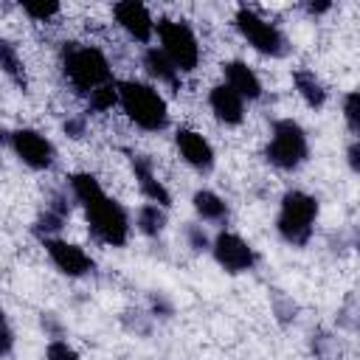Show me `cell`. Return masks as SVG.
Wrapping results in <instances>:
<instances>
[{
  "label": "cell",
  "mask_w": 360,
  "mask_h": 360,
  "mask_svg": "<svg viewBox=\"0 0 360 360\" xmlns=\"http://www.w3.org/2000/svg\"><path fill=\"white\" fill-rule=\"evenodd\" d=\"M141 65H143V70H146L158 84H166V87H172V90H180L183 76H180V70L166 59V53H163L158 45H146V48H143Z\"/></svg>",
  "instance_id": "e0dca14e"
},
{
  "label": "cell",
  "mask_w": 360,
  "mask_h": 360,
  "mask_svg": "<svg viewBox=\"0 0 360 360\" xmlns=\"http://www.w3.org/2000/svg\"><path fill=\"white\" fill-rule=\"evenodd\" d=\"M87 104H90L93 112H107V110H112V107L118 104V84L110 82V84L93 90V93L87 96ZM90 110H87V112H90Z\"/></svg>",
  "instance_id": "d4e9b609"
},
{
  "label": "cell",
  "mask_w": 360,
  "mask_h": 360,
  "mask_svg": "<svg viewBox=\"0 0 360 360\" xmlns=\"http://www.w3.org/2000/svg\"><path fill=\"white\" fill-rule=\"evenodd\" d=\"M174 146H177L180 158H183L194 172H200V174H211V172H214L217 155H214L211 141H208L202 132H197V129H191V127H180V129L174 132Z\"/></svg>",
  "instance_id": "7c38bea8"
},
{
  "label": "cell",
  "mask_w": 360,
  "mask_h": 360,
  "mask_svg": "<svg viewBox=\"0 0 360 360\" xmlns=\"http://www.w3.org/2000/svg\"><path fill=\"white\" fill-rule=\"evenodd\" d=\"M346 163H349V169L354 174H360V141L357 138H352V143L346 149Z\"/></svg>",
  "instance_id": "e575fe53"
},
{
  "label": "cell",
  "mask_w": 360,
  "mask_h": 360,
  "mask_svg": "<svg viewBox=\"0 0 360 360\" xmlns=\"http://www.w3.org/2000/svg\"><path fill=\"white\" fill-rule=\"evenodd\" d=\"M42 248H45L51 264L68 278H84V276H93V270H96V259L84 248H79L62 236L42 239Z\"/></svg>",
  "instance_id": "30bf717a"
},
{
  "label": "cell",
  "mask_w": 360,
  "mask_h": 360,
  "mask_svg": "<svg viewBox=\"0 0 360 360\" xmlns=\"http://www.w3.org/2000/svg\"><path fill=\"white\" fill-rule=\"evenodd\" d=\"M304 8H307V14H312V17H315V14H326V11L332 8V3H329V0H326V3H307Z\"/></svg>",
  "instance_id": "d590c367"
},
{
  "label": "cell",
  "mask_w": 360,
  "mask_h": 360,
  "mask_svg": "<svg viewBox=\"0 0 360 360\" xmlns=\"http://www.w3.org/2000/svg\"><path fill=\"white\" fill-rule=\"evenodd\" d=\"M59 65H62V73L70 82V87L79 96H84V98L93 90L115 82L112 79L110 59L96 45H84V42H73V39L70 42H62V48H59Z\"/></svg>",
  "instance_id": "7a4b0ae2"
},
{
  "label": "cell",
  "mask_w": 360,
  "mask_h": 360,
  "mask_svg": "<svg viewBox=\"0 0 360 360\" xmlns=\"http://www.w3.org/2000/svg\"><path fill=\"white\" fill-rule=\"evenodd\" d=\"M166 222H169L166 208H160V205H155V202L141 205L138 214H135V228H138L143 236H149V239H158V236L166 231Z\"/></svg>",
  "instance_id": "44dd1931"
},
{
  "label": "cell",
  "mask_w": 360,
  "mask_h": 360,
  "mask_svg": "<svg viewBox=\"0 0 360 360\" xmlns=\"http://www.w3.org/2000/svg\"><path fill=\"white\" fill-rule=\"evenodd\" d=\"M11 352H14V329L8 323L6 309H0V360L8 357Z\"/></svg>",
  "instance_id": "836d02e7"
},
{
  "label": "cell",
  "mask_w": 360,
  "mask_h": 360,
  "mask_svg": "<svg viewBox=\"0 0 360 360\" xmlns=\"http://www.w3.org/2000/svg\"><path fill=\"white\" fill-rule=\"evenodd\" d=\"M191 208H194V214L200 217V222L219 225V228L228 225V217H231L228 202H225L217 191H211V188H197L194 197H191Z\"/></svg>",
  "instance_id": "ac0fdd59"
},
{
  "label": "cell",
  "mask_w": 360,
  "mask_h": 360,
  "mask_svg": "<svg viewBox=\"0 0 360 360\" xmlns=\"http://www.w3.org/2000/svg\"><path fill=\"white\" fill-rule=\"evenodd\" d=\"M208 107L214 112V118L225 127H239L245 121V101L222 82V84H214L208 90Z\"/></svg>",
  "instance_id": "2e32d148"
},
{
  "label": "cell",
  "mask_w": 360,
  "mask_h": 360,
  "mask_svg": "<svg viewBox=\"0 0 360 360\" xmlns=\"http://www.w3.org/2000/svg\"><path fill=\"white\" fill-rule=\"evenodd\" d=\"M155 37H158V48L166 53V59L183 73L197 70L200 65V39L191 31L188 22L183 20H172V17H160L155 22Z\"/></svg>",
  "instance_id": "8992f818"
},
{
  "label": "cell",
  "mask_w": 360,
  "mask_h": 360,
  "mask_svg": "<svg viewBox=\"0 0 360 360\" xmlns=\"http://www.w3.org/2000/svg\"><path fill=\"white\" fill-rule=\"evenodd\" d=\"M62 132L73 141H82L87 135V112H76V115H68L62 121Z\"/></svg>",
  "instance_id": "4dcf8cb0"
},
{
  "label": "cell",
  "mask_w": 360,
  "mask_h": 360,
  "mask_svg": "<svg viewBox=\"0 0 360 360\" xmlns=\"http://www.w3.org/2000/svg\"><path fill=\"white\" fill-rule=\"evenodd\" d=\"M70 208H73V197H70L68 186H65V188H53V191L48 194L42 211L37 214V219H34V225H31V233H34L39 242L59 236L62 228H65V222L70 219Z\"/></svg>",
  "instance_id": "8fae6325"
},
{
  "label": "cell",
  "mask_w": 360,
  "mask_h": 360,
  "mask_svg": "<svg viewBox=\"0 0 360 360\" xmlns=\"http://www.w3.org/2000/svg\"><path fill=\"white\" fill-rule=\"evenodd\" d=\"M183 236H186V242H188V248H191L194 253L211 250V236H208V231L202 228V222H186V225H183Z\"/></svg>",
  "instance_id": "4316f807"
},
{
  "label": "cell",
  "mask_w": 360,
  "mask_h": 360,
  "mask_svg": "<svg viewBox=\"0 0 360 360\" xmlns=\"http://www.w3.org/2000/svg\"><path fill=\"white\" fill-rule=\"evenodd\" d=\"M127 158H129V169H132V174H135V180H138L141 194H143L149 202H155V205H160V208H169V205H172V194H169V188L158 180L155 160H152L149 155L132 152V149H127Z\"/></svg>",
  "instance_id": "5bb4252c"
},
{
  "label": "cell",
  "mask_w": 360,
  "mask_h": 360,
  "mask_svg": "<svg viewBox=\"0 0 360 360\" xmlns=\"http://www.w3.org/2000/svg\"><path fill=\"white\" fill-rule=\"evenodd\" d=\"M318 200L301 188H290L284 191L281 202H278V214H276V231L278 236L290 245V248H304L312 239L315 222H318Z\"/></svg>",
  "instance_id": "277c9868"
},
{
  "label": "cell",
  "mask_w": 360,
  "mask_h": 360,
  "mask_svg": "<svg viewBox=\"0 0 360 360\" xmlns=\"http://www.w3.org/2000/svg\"><path fill=\"white\" fill-rule=\"evenodd\" d=\"M118 84V107L124 115L143 132H163L169 127V107L166 98L146 82L121 79Z\"/></svg>",
  "instance_id": "3957f363"
},
{
  "label": "cell",
  "mask_w": 360,
  "mask_h": 360,
  "mask_svg": "<svg viewBox=\"0 0 360 360\" xmlns=\"http://www.w3.org/2000/svg\"><path fill=\"white\" fill-rule=\"evenodd\" d=\"M11 149L34 172H48L56 163V146L39 129H31V127L11 129Z\"/></svg>",
  "instance_id": "9c48e42d"
},
{
  "label": "cell",
  "mask_w": 360,
  "mask_h": 360,
  "mask_svg": "<svg viewBox=\"0 0 360 360\" xmlns=\"http://www.w3.org/2000/svg\"><path fill=\"white\" fill-rule=\"evenodd\" d=\"M152 315L146 312V309H141V307H129V309H124L121 312V326L127 329V332H132V335H138V338H146L149 332H152Z\"/></svg>",
  "instance_id": "cb8c5ba5"
},
{
  "label": "cell",
  "mask_w": 360,
  "mask_h": 360,
  "mask_svg": "<svg viewBox=\"0 0 360 360\" xmlns=\"http://www.w3.org/2000/svg\"><path fill=\"white\" fill-rule=\"evenodd\" d=\"M0 146H11V129L0 127Z\"/></svg>",
  "instance_id": "8d00e7d4"
},
{
  "label": "cell",
  "mask_w": 360,
  "mask_h": 360,
  "mask_svg": "<svg viewBox=\"0 0 360 360\" xmlns=\"http://www.w3.org/2000/svg\"><path fill=\"white\" fill-rule=\"evenodd\" d=\"M309 352L315 360H343V343L329 329H315L309 335Z\"/></svg>",
  "instance_id": "7402d4cb"
},
{
  "label": "cell",
  "mask_w": 360,
  "mask_h": 360,
  "mask_svg": "<svg viewBox=\"0 0 360 360\" xmlns=\"http://www.w3.org/2000/svg\"><path fill=\"white\" fill-rule=\"evenodd\" d=\"M222 76H225V84L242 98V101H259L264 96V87H262V79L259 73L242 62V59H231V62H222Z\"/></svg>",
  "instance_id": "9a60e30c"
},
{
  "label": "cell",
  "mask_w": 360,
  "mask_h": 360,
  "mask_svg": "<svg viewBox=\"0 0 360 360\" xmlns=\"http://www.w3.org/2000/svg\"><path fill=\"white\" fill-rule=\"evenodd\" d=\"M270 309H273V315H276V321L281 326H290V323L298 321V304L287 292H281V290L270 292Z\"/></svg>",
  "instance_id": "603a6c76"
},
{
  "label": "cell",
  "mask_w": 360,
  "mask_h": 360,
  "mask_svg": "<svg viewBox=\"0 0 360 360\" xmlns=\"http://www.w3.org/2000/svg\"><path fill=\"white\" fill-rule=\"evenodd\" d=\"M112 17L115 22L124 28V34L141 45H149L155 39V20L149 14V8L143 3L135 0H121L112 6Z\"/></svg>",
  "instance_id": "4fadbf2b"
},
{
  "label": "cell",
  "mask_w": 360,
  "mask_h": 360,
  "mask_svg": "<svg viewBox=\"0 0 360 360\" xmlns=\"http://www.w3.org/2000/svg\"><path fill=\"white\" fill-rule=\"evenodd\" d=\"M68 191H70L73 202H79L84 208L87 233L96 242L110 245V248H124L129 242V231H132L129 211L101 188L96 174H90V172L68 174Z\"/></svg>",
  "instance_id": "6da1fadb"
},
{
  "label": "cell",
  "mask_w": 360,
  "mask_h": 360,
  "mask_svg": "<svg viewBox=\"0 0 360 360\" xmlns=\"http://www.w3.org/2000/svg\"><path fill=\"white\" fill-rule=\"evenodd\" d=\"M343 121H346V129L352 138L360 135V96L357 90H349L343 96Z\"/></svg>",
  "instance_id": "484cf974"
},
{
  "label": "cell",
  "mask_w": 360,
  "mask_h": 360,
  "mask_svg": "<svg viewBox=\"0 0 360 360\" xmlns=\"http://www.w3.org/2000/svg\"><path fill=\"white\" fill-rule=\"evenodd\" d=\"M309 158L307 129L292 118H276L270 124V141L264 146V160L281 172H295Z\"/></svg>",
  "instance_id": "5b68a950"
},
{
  "label": "cell",
  "mask_w": 360,
  "mask_h": 360,
  "mask_svg": "<svg viewBox=\"0 0 360 360\" xmlns=\"http://www.w3.org/2000/svg\"><path fill=\"white\" fill-rule=\"evenodd\" d=\"M45 360H82V357L68 340H51L45 346Z\"/></svg>",
  "instance_id": "1f68e13d"
},
{
  "label": "cell",
  "mask_w": 360,
  "mask_h": 360,
  "mask_svg": "<svg viewBox=\"0 0 360 360\" xmlns=\"http://www.w3.org/2000/svg\"><path fill=\"white\" fill-rule=\"evenodd\" d=\"M20 8H22V14L31 17L34 22H45V20H51V17H56V14L62 11L59 3H22Z\"/></svg>",
  "instance_id": "f546056e"
},
{
  "label": "cell",
  "mask_w": 360,
  "mask_h": 360,
  "mask_svg": "<svg viewBox=\"0 0 360 360\" xmlns=\"http://www.w3.org/2000/svg\"><path fill=\"white\" fill-rule=\"evenodd\" d=\"M39 329H42L45 338H51V340H62V335H65V323L59 321L56 312H42V315H39Z\"/></svg>",
  "instance_id": "d6a6232c"
},
{
  "label": "cell",
  "mask_w": 360,
  "mask_h": 360,
  "mask_svg": "<svg viewBox=\"0 0 360 360\" xmlns=\"http://www.w3.org/2000/svg\"><path fill=\"white\" fill-rule=\"evenodd\" d=\"M292 87H295V93L301 96V101L309 107V110H321L323 104H326V98H329V90H326V84L315 76V70H309V68H295L292 70Z\"/></svg>",
  "instance_id": "d6986e66"
},
{
  "label": "cell",
  "mask_w": 360,
  "mask_h": 360,
  "mask_svg": "<svg viewBox=\"0 0 360 360\" xmlns=\"http://www.w3.org/2000/svg\"><path fill=\"white\" fill-rule=\"evenodd\" d=\"M338 329H343V332L357 329V298H354V292H349L343 307L338 309Z\"/></svg>",
  "instance_id": "f1b7e54d"
},
{
  "label": "cell",
  "mask_w": 360,
  "mask_h": 360,
  "mask_svg": "<svg viewBox=\"0 0 360 360\" xmlns=\"http://www.w3.org/2000/svg\"><path fill=\"white\" fill-rule=\"evenodd\" d=\"M211 256L214 262L231 273V276H239V273H250L259 262L256 250L250 242H245L239 233H231V231H219L214 239H211Z\"/></svg>",
  "instance_id": "ba28073f"
},
{
  "label": "cell",
  "mask_w": 360,
  "mask_h": 360,
  "mask_svg": "<svg viewBox=\"0 0 360 360\" xmlns=\"http://www.w3.org/2000/svg\"><path fill=\"white\" fill-rule=\"evenodd\" d=\"M233 25L236 31L245 37V42L259 51L262 56H270V59H284L290 53V39L287 34L276 25V22H267L259 11H253L250 6H239L236 14H233Z\"/></svg>",
  "instance_id": "52a82bcc"
},
{
  "label": "cell",
  "mask_w": 360,
  "mask_h": 360,
  "mask_svg": "<svg viewBox=\"0 0 360 360\" xmlns=\"http://www.w3.org/2000/svg\"><path fill=\"white\" fill-rule=\"evenodd\" d=\"M0 70L22 90V93H28V73H25V62H22V56H20V51H17V45L11 42V39H6V37H0Z\"/></svg>",
  "instance_id": "ffe728a7"
},
{
  "label": "cell",
  "mask_w": 360,
  "mask_h": 360,
  "mask_svg": "<svg viewBox=\"0 0 360 360\" xmlns=\"http://www.w3.org/2000/svg\"><path fill=\"white\" fill-rule=\"evenodd\" d=\"M146 312L152 315V321H169L174 315V304H172V298L166 292H158L155 290L146 298Z\"/></svg>",
  "instance_id": "83f0119b"
}]
</instances>
